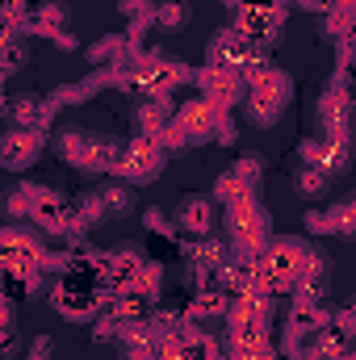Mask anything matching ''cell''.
I'll return each mask as SVG.
<instances>
[{
    "label": "cell",
    "instance_id": "2",
    "mask_svg": "<svg viewBox=\"0 0 356 360\" xmlns=\"http://www.w3.org/2000/svg\"><path fill=\"white\" fill-rule=\"evenodd\" d=\"M160 17H164L168 25H180V21H184V4H177V0H172V4H164V13H160Z\"/></svg>",
    "mask_w": 356,
    "mask_h": 360
},
{
    "label": "cell",
    "instance_id": "1",
    "mask_svg": "<svg viewBox=\"0 0 356 360\" xmlns=\"http://www.w3.org/2000/svg\"><path fill=\"white\" fill-rule=\"evenodd\" d=\"M180 222H184L189 231H205V226H210V201L189 197V201L180 205Z\"/></svg>",
    "mask_w": 356,
    "mask_h": 360
}]
</instances>
